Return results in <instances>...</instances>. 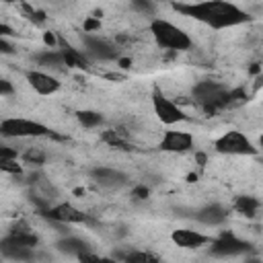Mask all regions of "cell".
Here are the masks:
<instances>
[{
  "instance_id": "obj_1",
  "label": "cell",
  "mask_w": 263,
  "mask_h": 263,
  "mask_svg": "<svg viewBox=\"0 0 263 263\" xmlns=\"http://www.w3.org/2000/svg\"><path fill=\"white\" fill-rule=\"evenodd\" d=\"M175 12L203 23L212 29H230L251 21L249 12L232 4L230 0H201V2H173Z\"/></svg>"
},
{
  "instance_id": "obj_2",
  "label": "cell",
  "mask_w": 263,
  "mask_h": 263,
  "mask_svg": "<svg viewBox=\"0 0 263 263\" xmlns=\"http://www.w3.org/2000/svg\"><path fill=\"white\" fill-rule=\"evenodd\" d=\"M191 97L205 113H216L228 105L234 103V99H242V90H228L222 82L214 80H201L193 86Z\"/></svg>"
},
{
  "instance_id": "obj_3",
  "label": "cell",
  "mask_w": 263,
  "mask_h": 263,
  "mask_svg": "<svg viewBox=\"0 0 263 263\" xmlns=\"http://www.w3.org/2000/svg\"><path fill=\"white\" fill-rule=\"evenodd\" d=\"M150 33H152L156 45L162 49H168V51H187L193 45L191 37L181 27H177L175 23L164 21V18H152Z\"/></svg>"
},
{
  "instance_id": "obj_4",
  "label": "cell",
  "mask_w": 263,
  "mask_h": 263,
  "mask_svg": "<svg viewBox=\"0 0 263 263\" xmlns=\"http://www.w3.org/2000/svg\"><path fill=\"white\" fill-rule=\"evenodd\" d=\"M0 136L4 138H47L53 136L51 127L27 119V117H6L0 121Z\"/></svg>"
},
{
  "instance_id": "obj_5",
  "label": "cell",
  "mask_w": 263,
  "mask_h": 263,
  "mask_svg": "<svg viewBox=\"0 0 263 263\" xmlns=\"http://www.w3.org/2000/svg\"><path fill=\"white\" fill-rule=\"evenodd\" d=\"M214 148H216V152L228 154V156H255L259 152L255 148V144L238 129H230V132L222 134L214 142Z\"/></svg>"
},
{
  "instance_id": "obj_6",
  "label": "cell",
  "mask_w": 263,
  "mask_h": 263,
  "mask_svg": "<svg viewBox=\"0 0 263 263\" xmlns=\"http://www.w3.org/2000/svg\"><path fill=\"white\" fill-rule=\"evenodd\" d=\"M41 216L47 218L51 224L55 226H66V224H90L92 220L88 218V214H84L82 210L74 208L68 201L62 203H53L47 210H41Z\"/></svg>"
},
{
  "instance_id": "obj_7",
  "label": "cell",
  "mask_w": 263,
  "mask_h": 263,
  "mask_svg": "<svg viewBox=\"0 0 263 263\" xmlns=\"http://www.w3.org/2000/svg\"><path fill=\"white\" fill-rule=\"evenodd\" d=\"M152 109H154V115L158 117V121L164 125H177L187 119L185 111L175 101L164 97L158 88H154V92H152Z\"/></svg>"
},
{
  "instance_id": "obj_8",
  "label": "cell",
  "mask_w": 263,
  "mask_h": 263,
  "mask_svg": "<svg viewBox=\"0 0 263 263\" xmlns=\"http://www.w3.org/2000/svg\"><path fill=\"white\" fill-rule=\"evenodd\" d=\"M80 41H82V53L88 60H95V62H115V60H119V51L109 41H105L97 35L84 33L80 37Z\"/></svg>"
},
{
  "instance_id": "obj_9",
  "label": "cell",
  "mask_w": 263,
  "mask_h": 263,
  "mask_svg": "<svg viewBox=\"0 0 263 263\" xmlns=\"http://www.w3.org/2000/svg\"><path fill=\"white\" fill-rule=\"evenodd\" d=\"M249 251H251V242L238 238L232 232H222L216 240H212V247L208 249V253L214 257H236Z\"/></svg>"
},
{
  "instance_id": "obj_10",
  "label": "cell",
  "mask_w": 263,
  "mask_h": 263,
  "mask_svg": "<svg viewBox=\"0 0 263 263\" xmlns=\"http://www.w3.org/2000/svg\"><path fill=\"white\" fill-rule=\"evenodd\" d=\"M90 179L95 181V185H99L101 189H121L123 185H127V175L111 168V166H95L90 168Z\"/></svg>"
},
{
  "instance_id": "obj_11",
  "label": "cell",
  "mask_w": 263,
  "mask_h": 263,
  "mask_svg": "<svg viewBox=\"0 0 263 263\" xmlns=\"http://www.w3.org/2000/svg\"><path fill=\"white\" fill-rule=\"evenodd\" d=\"M160 150L164 152H173V154H185L193 148V136L189 132H181V129H171L162 136L160 144H158Z\"/></svg>"
},
{
  "instance_id": "obj_12",
  "label": "cell",
  "mask_w": 263,
  "mask_h": 263,
  "mask_svg": "<svg viewBox=\"0 0 263 263\" xmlns=\"http://www.w3.org/2000/svg\"><path fill=\"white\" fill-rule=\"evenodd\" d=\"M27 82H29V86L37 95H43V97L55 95L60 90V86H62L55 76H51L49 72H43V70H31V72H27Z\"/></svg>"
},
{
  "instance_id": "obj_13",
  "label": "cell",
  "mask_w": 263,
  "mask_h": 263,
  "mask_svg": "<svg viewBox=\"0 0 263 263\" xmlns=\"http://www.w3.org/2000/svg\"><path fill=\"white\" fill-rule=\"evenodd\" d=\"M193 218L205 226H220L228 220V208H224L222 203H205L203 208L193 212Z\"/></svg>"
},
{
  "instance_id": "obj_14",
  "label": "cell",
  "mask_w": 263,
  "mask_h": 263,
  "mask_svg": "<svg viewBox=\"0 0 263 263\" xmlns=\"http://www.w3.org/2000/svg\"><path fill=\"white\" fill-rule=\"evenodd\" d=\"M171 240L181 247V249H199L203 245L210 242V238L205 234H201L199 230H191V228H179V230H173L171 234Z\"/></svg>"
},
{
  "instance_id": "obj_15",
  "label": "cell",
  "mask_w": 263,
  "mask_h": 263,
  "mask_svg": "<svg viewBox=\"0 0 263 263\" xmlns=\"http://www.w3.org/2000/svg\"><path fill=\"white\" fill-rule=\"evenodd\" d=\"M58 49H60V53H62V58H64L66 68H78V70H86V68H88L90 60L82 53V49L72 47V45H70L68 41H64V39H58Z\"/></svg>"
},
{
  "instance_id": "obj_16",
  "label": "cell",
  "mask_w": 263,
  "mask_h": 263,
  "mask_svg": "<svg viewBox=\"0 0 263 263\" xmlns=\"http://www.w3.org/2000/svg\"><path fill=\"white\" fill-rule=\"evenodd\" d=\"M55 249H58L60 253H64V255L80 257V255L88 253L92 247H90L84 238H80V236H62V238L55 242Z\"/></svg>"
},
{
  "instance_id": "obj_17",
  "label": "cell",
  "mask_w": 263,
  "mask_h": 263,
  "mask_svg": "<svg viewBox=\"0 0 263 263\" xmlns=\"http://www.w3.org/2000/svg\"><path fill=\"white\" fill-rule=\"evenodd\" d=\"M0 255L6 257V259H14V261H31L35 257V249L14 245V242H8V240L0 238Z\"/></svg>"
},
{
  "instance_id": "obj_18",
  "label": "cell",
  "mask_w": 263,
  "mask_h": 263,
  "mask_svg": "<svg viewBox=\"0 0 263 263\" xmlns=\"http://www.w3.org/2000/svg\"><path fill=\"white\" fill-rule=\"evenodd\" d=\"M4 240H8V242H14V245H23V247H37L39 245V238H37V234L35 232H31L25 224H18V226H14L6 236H4Z\"/></svg>"
},
{
  "instance_id": "obj_19",
  "label": "cell",
  "mask_w": 263,
  "mask_h": 263,
  "mask_svg": "<svg viewBox=\"0 0 263 263\" xmlns=\"http://www.w3.org/2000/svg\"><path fill=\"white\" fill-rule=\"evenodd\" d=\"M35 62H37L39 66L51 68V70H62V68H66L64 58H62V53H60L58 47H47V49L39 51V53L35 55Z\"/></svg>"
},
{
  "instance_id": "obj_20",
  "label": "cell",
  "mask_w": 263,
  "mask_h": 263,
  "mask_svg": "<svg viewBox=\"0 0 263 263\" xmlns=\"http://www.w3.org/2000/svg\"><path fill=\"white\" fill-rule=\"evenodd\" d=\"M259 208H261L259 199L257 197H251V195H238L236 201H234V210L238 214L247 216V218H255L257 212H259Z\"/></svg>"
},
{
  "instance_id": "obj_21",
  "label": "cell",
  "mask_w": 263,
  "mask_h": 263,
  "mask_svg": "<svg viewBox=\"0 0 263 263\" xmlns=\"http://www.w3.org/2000/svg\"><path fill=\"white\" fill-rule=\"evenodd\" d=\"M76 119L82 127H99L103 123V115L92 109H80L76 111Z\"/></svg>"
},
{
  "instance_id": "obj_22",
  "label": "cell",
  "mask_w": 263,
  "mask_h": 263,
  "mask_svg": "<svg viewBox=\"0 0 263 263\" xmlns=\"http://www.w3.org/2000/svg\"><path fill=\"white\" fill-rule=\"evenodd\" d=\"M113 259H121V261H142V263H148V261H158L156 255L152 253H142V251H127V253H113Z\"/></svg>"
},
{
  "instance_id": "obj_23",
  "label": "cell",
  "mask_w": 263,
  "mask_h": 263,
  "mask_svg": "<svg viewBox=\"0 0 263 263\" xmlns=\"http://www.w3.org/2000/svg\"><path fill=\"white\" fill-rule=\"evenodd\" d=\"M103 140H105L109 146H115V148H119V150H132L129 144H127V140H125L119 132H113V129H111V132H105V134H103Z\"/></svg>"
},
{
  "instance_id": "obj_24",
  "label": "cell",
  "mask_w": 263,
  "mask_h": 263,
  "mask_svg": "<svg viewBox=\"0 0 263 263\" xmlns=\"http://www.w3.org/2000/svg\"><path fill=\"white\" fill-rule=\"evenodd\" d=\"M129 4L136 12L146 14V16H154V12H156V4L152 0H129Z\"/></svg>"
},
{
  "instance_id": "obj_25",
  "label": "cell",
  "mask_w": 263,
  "mask_h": 263,
  "mask_svg": "<svg viewBox=\"0 0 263 263\" xmlns=\"http://www.w3.org/2000/svg\"><path fill=\"white\" fill-rule=\"evenodd\" d=\"M23 12L27 14V18H29L33 25H43V23H45V12L39 10V8H33L31 4H25V2H23Z\"/></svg>"
},
{
  "instance_id": "obj_26",
  "label": "cell",
  "mask_w": 263,
  "mask_h": 263,
  "mask_svg": "<svg viewBox=\"0 0 263 263\" xmlns=\"http://www.w3.org/2000/svg\"><path fill=\"white\" fill-rule=\"evenodd\" d=\"M14 160H16V158L0 160V168H2V171H8V173H12V175H14V173H21V166H18Z\"/></svg>"
},
{
  "instance_id": "obj_27",
  "label": "cell",
  "mask_w": 263,
  "mask_h": 263,
  "mask_svg": "<svg viewBox=\"0 0 263 263\" xmlns=\"http://www.w3.org/2000/svg\"><path fill=\"white\" fill-rule=\"evenodd\" d=\"M12 92H14V86H12V82H10L8 78L0 76V97H10Z\"/></svg>"
},
{
  "instance_id": "obj_28",
  "label": "cell",
  "mask_w": 263,
  "mask_h": 263,
  "mask_svg": "<svg viewBox=\"0 0 263 263\" xmlns=\"http://www.w3.org/2000/svg\"><path fill=\"white\" fill-rule=\"evenodd\" d=\"M25 160H27V162H35V164H41V162L45 160V154H43V152H37V150H29V152L25 154Z\"/></svg>"
},
{
  "instance_id": "obj_29",
  "label": "cell",
  "mask_w": 263,
  "mask_h": 263,
  "mask_svg": "<svg viewBox=\"0 0 263 263\" xmlns=\"http://www.w3.org/2000/svg\"><path fill=\"white\" fill-rule=\"evenodd\" d=\"M150 195V189L146 187V185H136L134 189H132V197L134 199H146Z\"/></svg>"
},
{
  "instance_id": "obj_30",
  "label": "cell",
  "mask_w": 263,
  "mask_h": 263,
  "mask_svg": "<svg viewBox=\"0 0 263 263\" xmlns=\"http://www.w3.org/2000/svg\"><path fill=\"white\" fill-rule=\"evenodd\" d=\"M99 27H101L99 16H90V18L84 21V33H92V31H97Z\"/></svg>"
},
{
  "instance_id": "obj_31",
  "label": "cell",
  "mask_w": 263,
  "mask_h": 263,
  "mask_svg": "<svg viewBox=\"0 0 263 263\" xmlns=\"http://www.w3.org/2000/svg\"><path fill=\"white\" fill-rule=\"evenodd\" d=\"M10 53H14L12 43H8L6 37H0V55H10Z\"/></svg>"
},
{
  "instance_id": "obj_32",
  "label": "cell",
  "mask_w": 263,
  "mask_h": 263,
  "mask_svg": "<svg viewBox=\"0 0 263 263\" xmlns=\"http://www.w3.org/2000/svg\"><path fill=\"white\" fill-rule=\"evenodd\" d=\"M6 158H16V150L8 146H0V160H6Z\"/></svg>"
},
{
  "instance_id": "obj_33",
  "label": "cell",
  "mask_w": 263,
  "mask_h": 263,
  "mask_svg": "<svg viewBox=\"0 0 263 263\" xmlns=\"http://www.w3.org/2000/svg\"><path fill=\"white\" fill-rule=\"evenodd\" d=\"M10 35H14L12 27L6 25V23H0V37H10Z\"/></svg>"
},
{
  "instance_id": "obj_34",
  "label": "cell",
  "mask_w": 263,
  "mask_h": 263,
  "mask_svg": "<svg viewBox=\"0 0 263 263\" xmlns=\"http://www.w3.org/2000/svg\"><path fill=\"white\" fill-rule=\"evenodd\" d=\"M43 39H45V43H47L49 47H58V39H55L51 33H45V37H43Z\"/></svg>"
},
{
  "instance_id": "obj_35",
  "label": "cell",
  "mask_w": 263,
  "mask_h": 263,
  "mask_svg": "<svg viewBox=\"0 0 263 263\" xmlns=\"http://www.w3.org/2000/svg\"><path fill=\"white\" fill-rule=\"evenodd\" d=\"M4 2H18V0H4Z\"/></svg>"
}]
</instances>
